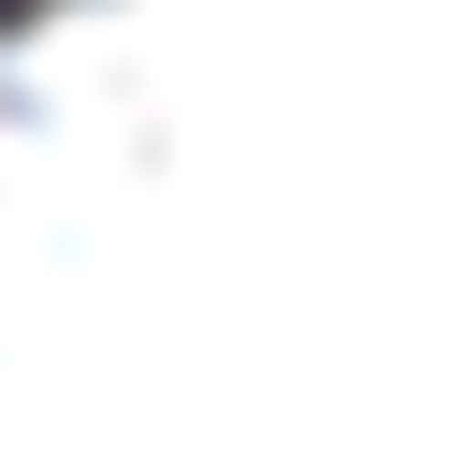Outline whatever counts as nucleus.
Wrapping results in <instances>:
<instances>
[{"mask_svg": "<svg viewBox=\"0 0 467 453\" xmlns=\"http://www.w3.org/2000/svg\"><path fill=\"white\" fill-rule=\"evenodd\" d=\"M0 453H467V0H0Z\"/></svg>", "mask_w": 467, "mask_h": 453, "instance_id": "nucleus-1", "label": "nucleus"}]
</instances>
